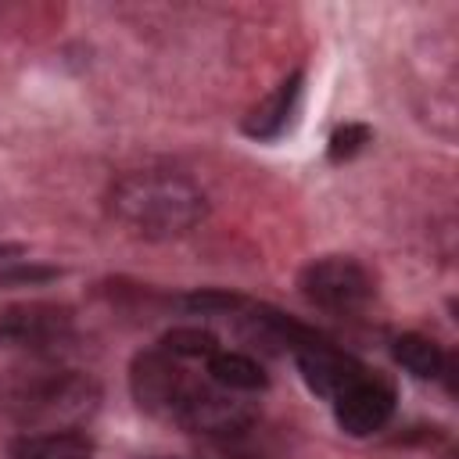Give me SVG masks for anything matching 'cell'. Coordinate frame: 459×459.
I'll list each match as a JSON object with an SVG mask.
<instances>
[{
    "instance_id": "obj_1",
    "label": "cell",
    "mask_w": 459,
    "mask_h": 459,
    "mask_svg": "<svg viewBox=\"0 0 459 459\" xmlns=\"http://www.w3.org/2000/svg\"><path fill=\"white\" fill-rule=\"evenodd\" d=\"M111 208L140 237L172 240L204 219V194L176 172H133L115 183Z\"/></svg>"
},
{
    "instance_id": "obj_2",
    "label": "cell",
    "mask_w": 459,
    "mask_h": 459,
    "mask_svg": "<svg viewBox=\"0 0 459 459\" xmlns=\"http://www.w3.org/2000/svg\"><path fill=\"white\" fill-rule=\"evenodd\" d=\"M97 384L82 373H47L25 384H14L4 394V409L22 427H47V430H75L97 409Z\"/></svg>"
},
{
    "instance_id": "obj_3",
    "label": "cell",
    "mask_w": 459,
    "mask_h": 459,
    "mask_svg": "<svg viewBox=\"0 0 459 459\" xmlns=\"http://www.w3.org/2000/svg\"><path fill=\"white\" fill-rule=\"evenodd\" d=\"M298 290L326 312H359L373 301V276L366 273L362 262L348 258V255H326L316 258L301 269L298 276Z\"/></svg>"
},
{
    "instance_id": "obj_4",
    "label": "cell",
    "mask_w": 459,
    "mask_h": 459,
    "mask_svg": "<svg viewBox=\"0 0 459 459\" xmlns=\"http://www.w3.org/2000/svg\"><path fill=\"white\" fill-rule=\"evenodd\" d=\"M197 380L186 377L183 362L172 359L169 351L161 348H151V351H140L129 366V391H133V402L151 412V416H161V420H176L179 405L186 402L190 387Z\"/></svg>"
},
{
    "instance_id": "obj_5",
    "label": "cell",
    "mask_w": 459,
    "mask_h": 459,
    "mask_svg": "<svg viewBox=\"0 0 459 459\" xmlns=\"http://www.w3.org/2000/svg\"><path fill=\"white\" fill-rule=\"evenodd\" d=\"M255 416L258 412L251 402H244V394H233L219 384H194L172 423L204 437H237L255 423Z\"/></svg>"
},
{
    "instance_id": "obj_6",
    "label": "cell",
    "mask_w": 459,
    "mask_h": 459,
    "mask_svg": "<svg viewBox=\"0 0 459 459\" xmlns=\"http://www.w3.org/2000/svg\"><path fill=\"white\" fill-rule=\"evenodd\" d=\"M72 337V312L50 301H25L0 308V344L11 348H54Z\"/></svg>"
},
{
    "instance_id": "obj_7",
    "label": "cell",
    "mask_w": 459,
    "mask_h": 459,
    "mask_svg": "<svg viewBox=\"0 0 459 459\" xmlns=\"http://www.w3.org/2000/svg\"><path fill=\"white\" fill-rule=\"evenodd\" d=\"M333 416H337V427L351 437L377 434L394 416V387L384 377H373L366 369L351 387H344L333 398Z\"/></svg>"
},
{
    "instance_id": "obj_8",
    "label": "cell",
    "mask_w": 459,
    "mask_h": 459,
    "mask_svg": "<svg viewBox=\"0 0 459 459\" xmlns=\"http://www.w3.org/2000/svg\"><path fill=\"white\" fill-rule=\"evenodd\" d=\"M294 362H298V373H301V380L308 384V391H316V394L326 398V402H333L344 387H351V384L366 373V366H362L355 355L333 348V344L323 341L319 333H316L312 341H305V344L294 351Z\"/></svg>"
},
{
    "instance_id": "obj_9",
    "label": "cell",
    "mask_w": 459,
    "mask_h": 459,
    "mask_svg": "<svg viewBox=\"0 0 459 459\" xmlns=\"http://www.w3.org/2000/svg\"><path fill=\"white\" fill-rule=\"evenodd\" d=\"M301 82L305 75L301 72H290L262 104H255L244 118V133L251 140H276L290 129L294 115H298V100H301Z\"/></svg>"
},
{
    "instance_id": "obj_10",
    "label": "cell",
    "mask_w": 459,
    "mask_h": 459,
    "mask_svg": "<svg viewBox=\"0 0 459 459\" xmlns=\"http://www.w3.org/2000/svg\"><path fill=\"white\" fill-rule=\"evenodd\" d=\"M11 459H93V441L82 430H43L11 441Z\"/></svg>"
},
{
    "instance_id": "obj_11",
    "label": "cell",
    "mask_w": 459,
    "mask_h": 459,
    "mask_svg": "<svg viewBox=\"0 0 459 459\" xmlns=\"http://www.w3.org/2000/svg\"><path fill=\"white\" fill-rule=\"evenodd\" d=\"M208 373H212V384L233 391V394H255L265 387V369L244 355V351H215L208 359Z\"/></svg>"
},
{
    "instance_id": "obj_12",
    "label": "cell",
    "mask_w": 459,
    "mask_h": 459,
    "mask_svg": "<svg viewBox=\"0 0 459 459\" xmlns=\"http://www.w3.org/2000/svg\"><path fill=\"white\" fill-rule=\"evenodd\" d=\"M394 359L405 373H412L420 380H437L448 366V355L441 351V344L423 333H402L394 341Z\"/></svg>"
},
{
    "instance_id": "obj_13",
    "label": "cell",
    "mask_w": 459,
    "mask_h": 459,
    "mask_svg": "<svg viewBox=\"0 0 459 459\" xmlns=\"http://www.w3.org/2000/svg\"><path fill=\"white\" fill-rule=\"evenodd\" d=\"M161 351H169L179 362H186V359H212L219 351V341H215L212 330H201V326H172L161 337Z\"/></svg>"
},
{
    "instance_id": "obj_14",
    "label": "cell",
    "mask_w": 459,
    "mask_h": 459,
    "mask_svg": "<svg viewBox=\"0 0 459 459\" xmlns=\"http://www.w3.org/2000/svg\"><path fill=\"white\" fill-rule=\"evenodd\" d=\"M179 308H186V312H194V316H226V312L244 308V298L233 294V290H215V287H208V290L183 294V298H179Z\"/></svg>"
},
{
    "instance_id": "obj_15",
    "label": "cell",
    "mask_w": 459,
    "mask_h": 459,
    "mask_svg": "<svg viewBox=\"0 0 459 459\" xmlns=\"http://www.w3.org/2000/svg\"><path fill=\"white\" fill-rule=\"evenodd\" d=\"M366 143H369V126L348 122V126L333 129V136H330V143H326V154H330V161H348V158H355Z\"/></svg>"
},
{
    "instance_id": "obj_16",
    "label": "cell",
    "mask_w": 459,
    "mask_h": 459,
    "mask_svg": "<svg viewBox=\"0 0 459 459\" xmlns=\"http://www.w3.org/2000/svg\"><path fill=\"white\" fill-rule=\"evenodd\" d=\"M61 269L54 265H32V262H11L7 269H0V287H22V283H47L57 280Z\"/></svg>"
},
{
    "instance_id": "obj_17",
    "label": "cell",
    "mask_w": 459,
    "mask_h": 459,
    "mask_svg": "<svg viewBox=\"0 0 459 459\" xmlns=\"http://www.w3.org/2000/svg\"><path fill=\"white\" fill-rule=\"evenodd\" d=\"M151 459H176V455H151Z\"/></svg>"
}]
</instances>
